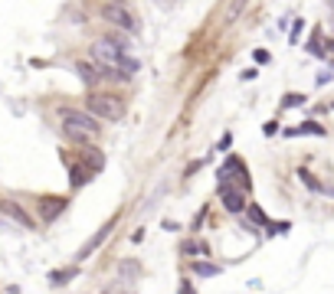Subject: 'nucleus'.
Returning a JSON list of instances; mask_svg holds the SVG:
<instances>
[{
    "mask_svg": "<svg viewBox=\"0 0 334 294\" xmlns=\"http://www.w3.org/2000/svg\"><path fill=\"white\" fill-rule=\"evenodd\" d=\"M124 49H128V43L124 39H109V36H102V39H95L92 43V59L99 62L102 69H118L121 66V59H124Z\"/></svg>",
    "mask_w": 334,
    "mask_h": 294,
    "instance_id": "3",
    "label": "nucleus"
},
{
    "mask_svg": "<svg viewBox=\"0 0 334 294\" xmlns=\"http://www.w3.org/2000/svg\"><path fill=\"white\" fill-rule=\"evenodd\" d=\"M302 101H305V95H288V98H282V105H285V108H298Z\"/></svg>",
    "mask_w": 334,
    "mask_h": 294,
    "instance_id": "11",
    "label": "nucleus"
},
{
    "mask_svg": "<svg viewBox=\"0 0 334 294\" xmlns=\"http://www.w3.org/2000/svg\"><path fill=\"white\" fill-rule=\"evenodd\" d=\"M86 108L92 111L99 121H121L124 118V98L115 92H95L86 98Z\"/></svg>",
    "mask_w": 334,
    "mask_h": 294,
    "instance_id": "2",
    "label": "nucleus"
},
{
    "mask_svg": "<svg viewBox=\"0 0 334 294\" xmlns=\"http://www.w3.org/2000/svg\"><path fill=\"white\" fill-rule=\"evenodd\" d=\"M69 275H72V271H53L49 278H53V285H66V281H69Z\"/></svg>",
    "mask_w": 334,
    "mask_h": 294,
    "instance_id": "12",
    "label": "nucleus"
},
{
    "mask_svg": "<svg viewBox=\"0 0 334 294\" xmlns=\"http://www.w3.org/2000/svg\"><path fill=\"white\" fill-rule=\"evenodd\" d=\"M62 209H66V200H62V196H43V200H39V216L46 219V222H53Z\"/></svg>",
    "mask_w": 334,
    "mask_h": 294,
    "instance_id": "6",
    "label": "nucleus"
},
{
    "mask_svg": "<svg viewBox=\"0 0 334 294\" xmlns=\"http://www.w3.org/2000/svg\"><path fill=\"white\" fill-rule=\"evenodd\" d=\"M59 118H62V131H66V138L79 141V144H89V141H95V138H99V131H102L99 118H95L89 108H86V111H79V108H62Z\"/></svg>",
    "mask_w": 334,
    "mask_h": 294,
    "instance_id": "1",
    "label": "nucleus"
},
{
    "mask_svg": "<svg viewBox=\"0 0 334 294\" xmlns=\"http://www.w3.org/2000/svg\"><path fill=\"white\" fill-rule=\"evenodd\" d=\"M242 3H246V0H236V3H229V16H226V20H229V23H233L236 16H239V10H242Z\"/></svg>",
    "mask_w": 334,
    "mask_h": 294,
    "instance_id": "13",
    "label": "nucleus"
},
{
    "mask_svg": "<svg viewBox=\"0 0 334 294\" xmlns=\"http://www.w3.org/2000/svg\"><path fill=\"white\" fill-rule=\"evenodd\" d=\"M102 20L111 26H118V30L124 33H138V20H134V13L128 7H121V3H115V0H109L105 7H102Z\"/></svg>",
    "mask_w": 334,
    "mask_h": 294,
    "instance_id": "4",
    "label": "nucleus"
},
{
    "mask_svg": "<svg viewBox=\"0 0 334 294\" xmlns=\"http://www.w3.org/2000/svg\"><path fill=\"white\" fill-rule=\"evenodd\" d=\"M194 275L207 278V275H220V265H194Z\"/></svg>",
    "mask_w": 334,
    "mask_h": 294,
    "instance_id": "9",
    "label": "nucleus"
},
{
    "mask_svg": "<svg viewBox=\"0 0 334 294\" xmlns=\"http://www.w3.org/2000/svg\"><path fill=\"white\" fill-rule=\"evenodd\" d=\"M298 177H302V183H305V186H311V190H321V183H318L315 177H311L308 170H298Z\"/></svg>",
    "mask_w": 334,
    "mask_h": 294,
    "instance_id": "10",
    "label": "nucleus"
},
{
    "mask_svg": "<svg viewBox=\"0 0 334 294\" xmlns=\"http://www.w3.org/2000/svg\"><path fill=\"white\" fill-rule=\"evenodd\" d=\"M3 213H7L10 219H16V222H20V225H26V229H36V225H33V219H30V213H26V209L20 206V203L7 200V203H3Z\"/></svg>",
    "mask_w": 334,
    "mask_h": 294,
    "instance_id": "7",
    "label": "nucleus"
},
{
    "mask_svg": "<svg viewBox=\"0 0 334 294\" xmlns=\"http://www.w3.org/2000/svg\"><path fill=\"white\" fill-rule=\"evenodd\" d=\"M180 252H184V255H210V248L203 245V242H184V245H180Z\"/></svg>",
    "mask_w": 334,
    "mask_h": 294,
    "instance_id": "8",
    "label": "nucleus"
},
{
    "mask_svg": "<svg viewBox=\"0 0 334 294\" xmlns=\"http://www.w3.org/2000/svg\"><path fill=\"white\" fill-rule=\"evenodd\" d=\"M220 193H223V206L229 209V213L239 216L242 209H246V193H242V190H236V186H223Z\"/></svg>",
    "mask_w": 334,
    "mask_h": 294,
    "instance_id": "5",
    "label": "nucleus"
}]
</instances>
